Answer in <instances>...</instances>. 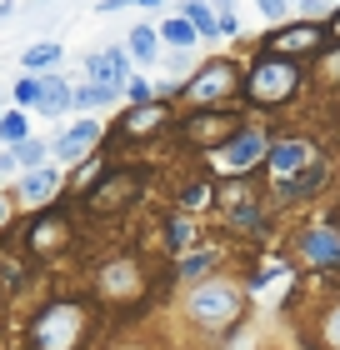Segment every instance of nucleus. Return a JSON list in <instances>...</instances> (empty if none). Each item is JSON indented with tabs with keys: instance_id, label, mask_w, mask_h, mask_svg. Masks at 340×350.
I'll list each match as a JSON object with an SVG mask.
<instances>
[{
	"instance_id": "nucleus-1",
	"label": "nucleus",
	"mask_w": 340,
	"mask_h": 350,
	"mask_svg": "<svg viewBox=\"0 0 340 350\" xmlns=\"http://www.w3.org/2000/svg\"><path fill=\"white\" fill-rule=\"evenodd\" d=\"M86 330H90V310L80 300H55L30 325V350H80L86 345Z\"/></svg>"
},
{
	"instance_id": "nucleus-2",
	"label": "nucleus",
	"mask_w": 340,
	"mask_h": 350,
	"mask_svg": "<svg viewBox=\"0 0 340 350\" xmlns=\"http://www.w3.org/2000/svg\"><path fill=\"white\" fill-rule=\"evenodd\" d=\"M185 315L196 325H205V330L231 325L240 315V291H235V285H225V280H200L196 291H190V300H185Z\"/></svg>"
},
{
	"instance_id": "nucleus-3",
	"label": "nucleus",
	"mask_w": 340,
	"mask_h": 350,
	"mask_svg": "<svg viewBox=\"0 0 340 350\" xmlns=\"http://www.w3.org/2000/svg\"><path fill=\"white\" fill-rule=\"evenodd\" d=\"M296 90H300V70L280 55H261L246 75V95L255 105H275V100H285V95H296Z\"/></svg>"
},
{
	"instance_id": "nucleus-4",
	"label": "nucleus",
	"mask_w": 340,
	"mask_h": 350,
	"mask_svg": "<svg viewBox=\"0 0 340 350\" xmlns=\"http://www.w3.org/2000/svg\"><path fill=\"white\" fill-rule=\"evenodd\" d=\"M265 155H270L265 131H240L231 146L220 150V165H225V170H250L255 161H265Z\"/></svg>"
},
{
	"instance_id": "nucleus-5",
	"label": "nucleus",
	"mask_w": 340,
	"mask_h": 350,
	"mask_svg": "<svg viewBox=\"0 0 340 350\" xmlns=\"http://www.w3.org/2000/svg\"><path fill=\"white\" fill-rule=\"evenodd\" d=\"M95 291L110 295V300H131V295H140V270L131 260H110L101 275H95Z\"/></svg>"
},
{
	"instance_id": "nucleus-6",
	"label": "nucleus",
	"mask_w": 340,
	"mask_h": 350,
	"mask_svg": "<svg viewBox=\"0 0 340 350\" xmlns=\"http://www.w3.org/2000/svg\"><path fill=\"white\" fill-rule=\"evenodd\" d=\"M86 75H90V85H101V90H125V51H95L86 60Z\"/></svg>"
},
{
	"instance_id": "nucleus-7",
	"label": "nucleus",
	"mask_w": 340,
	"mask_h": 350,
	"mask_svg": "<svg viewBox=\"0 0 340 350\" xmlns=\"http://www.w3.org/2000/svg\"><path fill=\"white\" fill-rule=\"evenodd\" d=\"M265 161H270V170H275V175H280V180L290 185L296 175H305V170H311V146H300V140H280V146H270V155H265Z\"/></svg>"
},
{
	"instance_id": "nucleus-8",
	"label": "nucleus",
	"mask_w": 340,
	"mask_h": 350,
	"mask_svg": "<svg viewBox=\"0 0 340 350\" xmlns=\"http://www.w3.org/2000/svg\"><path fill=\"white\" fill-rule=\"evenodd\" d=\"M300 256L311 265H340V230H330V226L305 230L300 235Z\"/></svg>"
},
{
	"instance_id": "nucleus-9",
	"label": "nucleus",
	"mask_w": 340,
	"mask_h": 350,
	"mask_svg": "<svg viewBox=\"0 0 340 350\" xmlns=\"http://www.w3.org/2000/svg\"><path fill=\"white\" fill-rule=\"evenodd\" d=\"M231 85H235V66L231 60H215L210 70H200L196 81H190V95H196V100H220Z\"/></svg>"
},
{
	"instance_id": "nucleus-10",
	"label": "nucleus",
	"mask_w": 340,
	"mask_h": 350,
	"mask_svg": "<svg viewBox=\"0 0 340 350\" xmlns=\"http://www.w3.org/2000/svg\"><path fill=\"white\" fill-rule=\"evenodd\" d=\"M95 140H101V125H95V120H75L70 131L55 140V155H60V161H75V155L95 150Z\"/></svg>"
},
{
	"instance_id": "nucleus-11",
	"label": "nucleus",
	"mask_w": 340,
	"mask_h": 350,
	"mask_svg": "<svg viewBox=\"0 0 340 350\" xmlns=\"http://www.w3.org/2000/svg\"><path fill=\"white\" fill-rule=\"evenodd\" d=\"M170 120V105H160V100H145V105H135L131 116L120 120V131H131V135H151L155 125H166Z\"/></svg>"
},
{
	"instance_id": "nucleus-12",
	"label": "nucleus",
	"mask_w": 340,
	"mask_h": 350,
	"mask_svg": "<svg viewBox=\"0 0 340 350\" xmlns=\"http://www.w3.org/2000/svg\"><path fill=\"white\" fill-rule=\"evenodd\" d=\"M320 40H326V30H320V25H296V30L270 36L265 51H290V55H296V51H311V45H320Z\"/></svg>"
},
{
	"instance_id": "nucleus-13",
	"label": "nucleus",
	"mask_w": 340,
	"mask_h": 350,
	"mask_svg": "<svg viewBox=\"0 0 340 350\" xmlns=\"http://www.w3.org/2000/svg\"><path fill=\"white\" fill-rule=\"evenodd\" d=\"M55 190H60V170L55 165H40V170H30L25 180H21V200L36 205V200H51Z\"/></svg>"
},
{
	"instance_id": "nucleus-14",
	"label": "nucleus",
	"mask_w": 340,
	"mask_h": 350,
	"mask_svg": "<svg viewBox=\"0 0 340 350\" xmlns=\"http://www.w3.org/2000/svg\"><path fill=\"white\" fill-rule=\"evenodd\" d=\"M185 131H190L196 146H215V140H225V131H235V120L231 116H200V120H190Z\"/></svg>"
},
{
	"instance_id": "nucleus-15",
	"label": "nucleus",
	"mask_w": 340,
	"mask_h": 350,
	"mask_svg": "<svg viewBox=\"0 0 340 350\" xmlns=\"http://www.w3.org/2000/svg\"><path fill=\"white\" fill-rule=\"evenodd\" d=\"M45 116H60V110H70V85L60 81V75H45L40 81V100H36Z\"/></svg>"
},
{
	"instance_id": "nucleus-16",
	"label": "nucleus",
	"mask_w": 340,
	"mask_h": 350,
	"mask_svg": "<svg viewBox=\"0 0 340 350\" xmlns=\"http://www.w3.org/2000/svg\"><path fill=\"white\" fill-rule=\"evenodd\" d=\"M185 21L196 25V36H210V40L220 36V21L210 15V5H205V0H185Z\"/></svg>"
},
{
	"instance_id": "nucleus-17",
	"label": "nucleus",
	"mask_w": 340,
	"mask_h": 350,
	"mask_svg": "<svg viewBox=\"0 0 340 350\" xmlns=\"http://www.w3.org/2000/svg\"><path fill=\"white\" fill-rule=\"evenodd\" d=\"M55 66H60V45L55 40H40V45L25 51V70H55Z\"/></svg>"
},
{
	"instance_id": "nucleus-18",
	"label": "nucleus",
	"mask_w": 340,
	"mask_h": 350,
	"mask_svg": "<svg viewBox=\"0 0 340 350\" xmlns=\"http://www.w3.org/2000/svg\"><path fill=\"white\" fill-rule=\"evenodd\" d=\"M155 40H160V36H155L151 25H135V30H131V55H135V60H155V55H160Z\"/></svg>"
},
{
	"instance_id": "nucleus-19",
	"label": "nucleus",
	"mask_w": 340,
	"mask_h": 350,
	"mask_svg": "<svg viewBox=\"0 0 340 350\" xmlns=\"http://www.w3.org/2000/svg\"><path fill=\"white\" fill-rule=\"evenodd\" d=\"M60 241H66V226H60V220H40L36 235H30V250H51Z\"/></svg>"
},
{
	"instance_id": "nucleus-20",
	"label": "nucleus",
	"mask_w": 340,
	"mask_h": 350,
	"mask_svg": "<svg viewBox=\"0 0 340 350\" xmlns=\"http://www.w3.org/2000/svg\"><path fill=\"white\" fill-rule=\"evenodd\" d=\"M110 100H116V90H101V85L70 90V105H80V110H95V105H110Z\"/></svg>"
},
{
	"instance_id": "nucleus-21",
	"label": "nucleus",
	"mask_w": 340,
	"mask_h": 350,
	"mask_svg": "<svg viewBox=\"0 0 340 350\" xmlns=\"http://www.w3.org/2000/svg\"><path fill=\"white\" fill-rule=\"evenodd\" d=\"M0 140H5V146H21L25 140V116L21 110H5V116H0Z\"/></svg>"
},
{
	"instance_id": "nucleus-22",
	"label": "nucleus",
	"mask_w": 340,
	"mask_h": 350,
	"mask_svg": "<svg viewBox=\"0 0 340 350\" xmlns=\"http://www.w3.org/2000/svg\"><path fill=\"white\" fill-rule=\"evenodd\" d=\"M10 161L15 165H40L45 161V146H40V140H21V146L10 150Z\"/></svg>"
},
{
	"instance_id": "nucleus-23",
	"label": "nucleus",
	"mask_w": 340,
	"mask_h": 350,
	"mask_svg": "<svg viewBox=\"0 0 340 350\" xmlns=\"http://www.w3.org/2000/svg\"><path fill=\"white\" fill-rule=\"evenodd\" d=\"M320 340H326L330 350H340V300L326 310V321H320Z\"/></svg>"
},
{
	"instance_id": "nucleus-24",
	"label": "nucleus",
	"mask_w": 340,
	"mask_h": 350,
	"mask_svg": "<svg viewBox=\"0 0 340 350\" xmlns=\"http://www.w3.org/2000/svg\"><path fill=\"white\" fill-rule=\"evenodd\" d=\"M160 36H166L170 45H190V40H196V25H190V21H166Z\"/></svg>"
},
{
	"instance_id": "nucleus-25",
	"label": "nucleus",
	"mask_w": 340,
	"mask_h": 350,
	"mask_svg": "<svg viewBox=\"0 0 340 350\" xmlns=\"http://www.w3.org/2000/svg\"><path fill=\"white\" fill-rule=\"evenodd\" d=\"M40 100V81L36 75H21V81H15V105H36Z\"/></svg>"
},
{
	"instance_id": "nucleus-26",
	"label": "nucleus",
	"mask_w": 340,
	"mask_h": 350,
	"mask_svg": "<svg viewBox=\"0 0 340 350\" xmlns=\"http://www.w3.org/2000/svg\"><path fill=\"white\" fill-rule=\"evenodd\" d=\"M210 265H215V250H200V256L181 260V275H200V270H210Z\"/></svg>"
},
{
	"instance_id": "nucleus-27",
	"label": "nucleus",
	"mask_w": 340,
	"mask_h": 350,
	"mask_svg": "<svg viewBox=\"0 0 340 350\" xmlns=\"http://www.w3.org/2000/svg\"><path fill=\"white\" fill-rule=\"evenodd\" d=\"M185 241H190V226H185V220H175V226L166 230V245H170V250H181Z\"/></svg>"
},
{
	"instance_id": "nucleus-28",
	"label": "nucleus",
	"mask_w": 340,
	"mask_h": 350,
	"mask_svg": "<svg viewBox=\"0 0 340 350\" xmlns=\"http://www.w3.org/2000/svg\"><path fill=\"white\" fill-rule=\"evenodd\" d=\"M125 95H131V105H145V100H151V85H145V81H125Z\"/></svg>"
},
{
	"instance_id": "nucleus-29",
	"label": "nucleus",
	"mask_w": 340,
	"mask_h": 350,
	"mask_svg": "<svg viewBox=\"0 0 340 350\" xmlns=\"http://www.w3.org/2000/svg\"><path fill=\"white\" fill-rule=\"evenodd\" d=\"M261 10L270 15V21H280V15H285V0H261Z\"/></svg>"
},
{
	"instance_id": "nucleus-30",
	"label": "nucleus",
	"mask_w": 340,
	"mask_h": 350,
	"mask_svg": "<svg viewBox=\"0 0 340 350\" xmlns=\"http://www.w3.org/2000/svg\"><path fill=\"white\" fill-rule=\"evenodd\" d=\"M120 5H160V0H105L101 10H120Z\"/></svg>"
},
{
	"instance_id": "nucleus-31",
	"label": "nucleus",
	"mask_w": 340,
	"mask_h": 350,
	"mask_svg": "<svg viewBox=\"0 0 340 350\" xmlns=\"http://www.w3.org/2000/svg\"><path fill=\"white\" fill-rule=\"evenodd\" d=\"M285 5H305L311 15H320V0H285Z\"/></svg>"
},
{
	"instance_id": "nucleus-32",
	"label": "nucleus",
	"mask_w": 340,
	"mask_h": 350,
	"mask_svg": "<svg viewBox=\"0 0 340 350\" xmlns=\"http://www.w3.org/2000/svg\"><path fill=\"white\" fill-rule=\"evenodd\" d=\"M330 36H335V40H340V15H335V21H330Z\"/></svg>"
},
{
	"instance_id": "nucleus-33",
	"label": "nucleus",
	"mask_w": 340,
	"mask_h": 350,
	"mask_svg": "<svg viewBox=\"0 0 340 350\" xmlns=\"http://www.w3.org/2000/svg\"><path fill=\"white\" fill-rule=\"evenodd\" d=\"M0 220H5V200H0Z\"/></svg>"
}]
</instances>
